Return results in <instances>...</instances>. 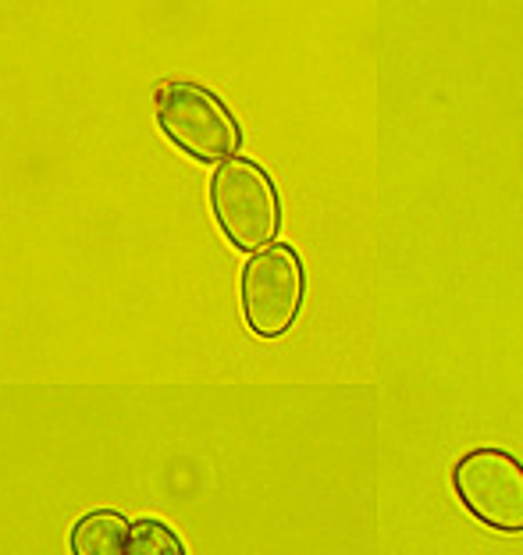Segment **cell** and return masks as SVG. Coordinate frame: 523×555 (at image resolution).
I'll return each mask as SVG.
<instances>
[{"instance_id":"6da1fadb","label":"cell","mask_w":523,"mask_h":555,"mask_svg":"<svg viewBox=\"0 0 523 555\" xmlns=\"http://www.w3.org/2000/svg\"><path fill=\"white\" fill-rule=\"evenodd\" d=\"M153 118L171 143L203 164H221L239 154L242 132L232 111L200 82H164L153 93Z\"/></svg>"},{"instance_id":"3957f363","label":"cell","mask_w":523,"mask_h":555,"mask_svg":"<svg viewBox=\"0 0 523 555\" xmlns=\"http://www.w3.org/2000/svg\"><path fill=\"white\" fill-rule=\"evenodd\" d=\"M306 296V271L292 246L275 243L253 254L239 278V302L250 332L260 338H282L299 318Z\"/></svg>"},{"instance_id":"277c9868","label":"cell","mask_w":523,"mask_h":555,"mask_svg":"<svg viewBox=\"0 0 523 555\" xmlns=\"http://www.w3.org/2000/svg\"><path fill=\"white\" fill-rule=\"evenodd\" d=\"M463 509L499 534H523V463L506 449H474L452 466Z\"/></svg>"},{"instance_id":"7a4b0ae2","label":"cell","mask_w":523,"mask_h":555,"mask_svg":"<svg viewBox=\"0 0 523 555\" xmlns=\"http://www.w3.org/2000/svg\"><path fill=\"white\" fill-rule=\"evenodd\" d=\"M211 210L235 249H267L282 229L278 189L257 160L232 157L211 175Z\"/></svg>"},{"instance_id":"8992f818","label":"cell","mask_w":523,"mask_h":555,"mask_svg":"<svg viewBox=\"0 0 523 555\" xmlns=\"http://www.w3.org/2000/svg\"><path fill=\"white\" fill-rule=\"evenodd\" d=\"M125 555H186L182 538L161 520H136L129 527V545Z\"/></svg>"},{"instance_id":"5b68a950","label":"cell","mask_w":523,"mask_h":555,"mask_svg":"<svg viewBox=\"0 0 523 555\" xmlns=\"http://www.w3.org/2000/svg\"><path fill=\"white\" fill-rule=\"evenodd\" d=\"M129 520L114 509H93L72 527V555H125Z\"/></svg>"}]
</instances>
